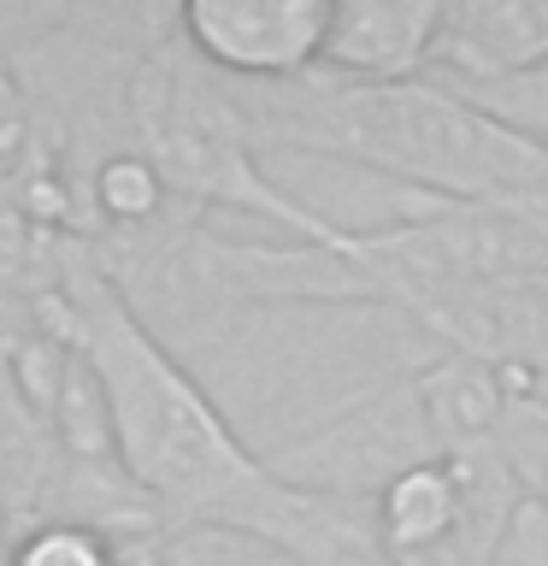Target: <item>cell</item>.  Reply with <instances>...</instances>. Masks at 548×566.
Returning a JSON list of instances; mask_svg holds the SVG:
<instances>
[{"instance_id":"8992f818","label":"cell","mask_w":548,"mask_h":566,"mask_svg":"<svg viewBox=\"0 0 548 566\" xmlns=\"http://www.w3.org/2000/svg\"><path fill=\"white\" fill-rule=\"evenodd\" d=\"M548 71V0H442L431 77L466 95Z\"/></svg>"},{"instance_id":"3957f363","label":"cell","mask_w":548,"mask_h":566,"mask_svg":"<svg viewBox=\"0 0 548 566\" xmlns=\"http://www.w3.org/2000/svg\"><path fill=\"white\" fill-rule=\"evenodd\" d=\"M130 142L154 159L166 189L183 207H230L247 219H265L289 242H325L342 248L354 230L325 219L318 207L295 201L283 184H272L260 166V148L247 136V118L236 106V83L207 71L177 35V12L166 35L148 48L130 88Z\"/></svg>"},{"instance_id":"5b68a950","label":"cell","mask_w":548,"mask_h":566,"mask_svg":"<svg viewBox=\"0 0 548 566\" xmlns=\"http://www.w3.org/2000/svg\"><path fill=\"white\" fill-rule=\"evenodd\" d=\"M336 0H183L177 35L207 71L272 88L318 71Z\"/></svg>"},{"instance_id":"277c9868","label":"cell","mask_w":548,"mask_h":566,"mask_svg":"<svg viewBox=\"0 0 548 566\" xmlns=\"http://www.w3.org/2000/svg\"><path fill=\"white\" fill-rule=\"evenodd\" d=\"M436 454H442V442L431 431V413H424L419 378L401 371L396 384L348 401L336 419L313 424L295 449H283L272 460H277L283 478L330 495V502L371 507L401 472H413Z\"/></svg>"},{"instance_id":"7a4b0ae2","label":"cell","mask_w":548,"mask_h":566,"mask_svg":"<svg viewBox=\"0 0 548 566\" xmlns=\"http://www.w3.org/2000/svg\"><path fill=\"white\" fill-rule=\"evenodd\" d=\"M236 106L254 148H295L318 159L378 171L419 201H477L502 207L548 171V148L513 130L472 95L419 77V83H342L307 71L295 83L247 88Z\"/></svg>"},{"instance_id":"9c48e42d","label":"cell","mask_w":548,"mask_h":566,"mask_svg":"<svg viewBox=\"0 0 548 566\" xmlns=\"http://www.w3.org/2000/svg\"><path fill=\"white\" fill-rule=\"evenodd\" d=\"M7 566H136V560L118 537H106L95 525L48 520V525H30V531H12Z\"/></svg>"},{"instance_id":"6da1fadb","label":"cell","mask_w":548,"mask_h":566,"mask_svg":"<svg viewBox=\"0 0 548 566\" xmlns=\"http://www.w3.org/2000/svg\"><path fill=\"white\" fill-rule=\"evenodd\" d=\"M65 313L83 366L95 371L118 467L177 543L236 537L283 566H389L371 537V507L330 502L283 478L272 454L247 449L183 354L130 313L83 237H71L65 254Z\"/></svg>"},{"instance_id":"ba28073f","label":"cell","mask_w":548,"mask_h":566,"mask_svg":"<svg viewBox=\"0 0 548 566\" xmlns=\"http://www.w3.org/2000/svg\"><path fill=\"white\" fill-rule=\"evenodd\" d=\"M0 177H12V184L24 189L53 224L65 230V207H60V195H53V177H48L42 142H35V124H30L24 83H18V71H12V60H7V48H0Z\"/></svg>"},{"instance_id":"52a82bcc","label":"cell","mask_w":548,"mask_h":566,"mask_svg":"<svg viewBox=\"0 0 548 566\" xmlns=\"http://www.w3.org/2000/svg\"><path fill=\"white\" fill-rule=\"evenodd\" d=\"M442 0H336L318 71L342 83H419L431 77Z\"/></svg>"}]
</instances>
